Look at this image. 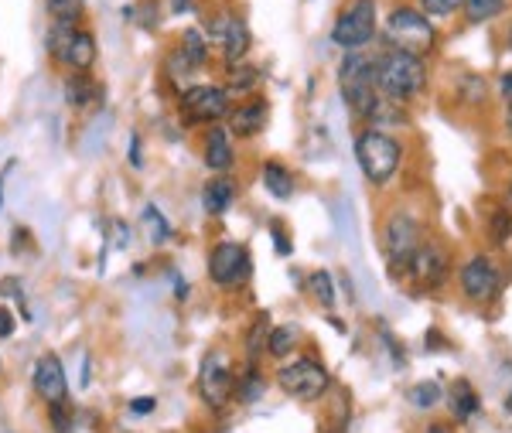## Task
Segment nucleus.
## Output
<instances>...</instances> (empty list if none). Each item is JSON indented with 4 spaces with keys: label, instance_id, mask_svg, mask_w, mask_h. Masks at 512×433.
Returning a JSON list of instances; mask_svg holds the SVG:
<instances>
[{
    "label": "nucleus",
    "instance_id": "a878e982",
    "mask_svg": "<svg viewBox=\"0 0 512 433\" xmlns=\"http://www.w3.org/2000/svg\"><path fill=\"white\" fill-rule=\"evenodd\" d=\"M407 396H410V403H414L417 410H434V406L441 403L444 389H441V382H437V379H424V382H417Z\"/></svg>",
    "mask_w": 512,
    "mask_h": 433
},
{
    "label": "nucleus",
    "instance_id": "412c9836",
    "mask_svg": "<svg viewBox=\"0 0 512 433\" xmlns=\"http://www.w3.org/2000/svg\"><path fill=\"white\" fill-rule=\"evenodd\" d=\"M181 55L188 58V65H192L195 72H202L212 55V45H209V38H205V31L185 28V35H181Z\"/></svg>",
    "mask_w": 512,
    "mask_h": 433
},
{
    "label": "nucleus",
    "instance_id": "6ab92c4d",
    "mask_svg": "<svg viewBox=\"0 0 512 433\" xmlns=\"http://www.w3.org/2000/svg\"><path fill=\"white\" fill-rule=\"evenodd\" d=\"M260 181H263V188L270 191L274 198H280V202H287V198L297 191V181H294V174L284 168L280 161H267L260 168Z\"/></svg>",
    "mask_w": 512,
    "mask_h": 433
},
{
    "label": "nucleus",
    "instance_id": "c85d7f7f",
    "mask_svg": "<svg viewBox=\"0 0 512 433\" xmlns=\"http://www.w3.org/2000/svg\"><path fill=\"white\" fill-rule=\"evenodd\" d=\"M45 11L52 21H76L82 24V14H86V4L82 0H45Z\"/></svg>",
    "mask_w": 512,
    "mask_h": 433
},
{
    "label": "nucleus",
    "instance_id": "c9c22d12",
    "mask_svg": "<svg viewBox=\"0 0 512 433\" xmlns=\"http://www.w3.org/2000/svg\"><path fill=\"white\" fill-rule=\"evenodd\" d=\"M14 335V314L0 304V338H11Z\"/></svg>",
    "mask_w": 512,
    "mask_h": 433
},
{
    "label": "nucleus",
    "instance_id": "423d86ee",
    "mask_svg": "<svg viewBox=\"0 0 512 433\" xmlns=\"http://www.w3.org/2000/svg\"><path fill=\"white\" fill-rule=\"evenodd\" d=\"M376 28V0H349L332 24V41L342 52H355V48H366L376 38Z\"/></svg>",
    "mask_w": 512,
    "mask_h": 433
},
{
    "label": "nucleus",
    "instance_id": "9b49d317",
    "mask_svg": "<svg viewBox=\"0 0 512 433\" xmlns=\"http://www.w3.org/2000/svg\"><path fill=\"white\" fill-rule=\"evenodd\" d=\"M198 396L205 406L222 410L229 399L236 396V376L229 369V355L226 352H209L202 358V369H198Z\"/></svg>",
    "mask_w": 512,
    "mask_h": 433
},
{
    "label": "nucleus",
    "instance_id": "393cba45",
    "mask_svg": "<svg viewBox=\"0 0 512 433\" xmlns=\"http://www.w3.org/2000/svg\"><path fill=\"white\" fill-rule=\"evenodd\" d=\"M256 82H260V72L253 69V65L239 62V65H229V96H246L256 89Z\"/></svg>",
    "mask_w": 512,
    "mask_h": 433
},
{
    "label": "nucleus",
    "instance_id": "f257e3e1",
    "mask_svg": "<svg viewBox=\"0 0 512 433\" xmlns=\"http://www.w3.org/2000/svg\"><path fill=\"white\" fill-rule=\"evenodd\" d=\"M376 86L390 103H410L427 89V62L414 52L390 48V52L376 55Z\"/></svg>",
    "mask_w": 512,
    "mask_h": 433
},
{
    "label": "nucleus",
    "instance_id": "1a4fd4ad",
    "mask_svg": "<svg viewBox=\"0 0 512 433\" xmlns=\"http://www.w3.org/2000/svg\"><path fill=\"white\" fill-rule=\"evenodd\" d=\"M181 113L188 116V123H209V127H216V123L229 120V113H233V96H229L226 86H212V82L188 86L181 93Z\"/></svg>",
    "mask_w": 512,
    "mask_h": 433
},
{
    "label": "nucleus",
    "instance_id": "f03ea898",
    "mask_svg": "<svg viewBox=\"0 0 512 433\" xmlns=\"http://www.w3.org/2000/svg\"><path fill=\"white\" fill-rule=\"evenodd\" d=\"M338 89H342L345 106L359 120H369L376 106L383 103V93L376 86V55H369L366 48L345 52V58L338 62Z\"/></svg>",
    "mask_w": 512,
    "mask_h": 433
},
{
    "label": "nucleus",
    "instance_id": "58836bf2",
    "mask_svg": "<svg viewBox=\"0 0 512 433\" xmlns=\"http://www.w3.org/2000/svg\"><path fill=\"white\" fill-rule=\"evenodd\" d=\"M130 164H134V168H144V164H140V137L134 133V140H130Z\"/></svg>",
    "mask_w": 512,
    "mask_h": 433
},
{
    "label": "nucleus",
    "instance_id": "20e7f679",
    "mask_svg": "<svg viewBox=\"0 0 512 433\" xmlns=\"http://www.w3.org/2000/svg\"><path fill=\"white\" fill-rule=\"evenodd\" d=\"M355 161H359L362 174H366L373 185H386V181H393V174L400 171L403 147L393 133H386L379 127H366L355 137Z\"/></svg>",
    "mask_w": 512,
    "mask_h": 433
},
{
    "label": "nucleus",
    "instance_id": "37998d69",
    "mask_svg": "<svg viewBox=\"0 0 512 433\" xmlns=\"http://www.w3.org/2000/svg\"><path fill=\"white\" fill-rule=\"evenodd\" d=\"M427 433H448V430H444V427H431V430H427Z\"/></svg>",
    "mask_w": 512,
    "mask_h": 433
},
{
    "label": "nucleus",
    "instance_id": "2eb2a0df",
    "mask_svg": "<svg viewBox=\"0 0 512 433\" xmlns=\"http://www.w3.org/2000/svg\"><path fill=\"white\" fill-rule=\"evenodd\" d=\"M62 93H65V103H69L76 113H93L103 106V99H106L103 82L93 79L89 72H69Z\"/></svg>",
    "mask_w": 512,
    "mask_h": 433
},
{
    "label": "nucleus",
    "instance_id": "5701e85b",
    "mask_svg": "<svg viewBox=\"0 0 512 433\" xmlns=\"http://www.w3.org/2000/svg\"><path fill=\"white\" fill-rule=\"evenodd\" d=\"M509 7V0H465L461 14H465L468 24H489L495 18H502Z\"/></svg>",
    "mask_w": 512,
    "mask_h": 433
},
{
    "label": "nucleus",
    "instance_id": "2f4dec72",
    "mask_svg": "<svg viewBox=\"0 0 512 433\" xmlns=\"http://www.w3.org/2000/svg\"><path fill=\"white\" fill-rule=\"evenodd\" d=\"M489 232H492V243L495 246H502L512 236V212H509V208H499V212L492 215V219H489Z\"/></svg>",
    "mask_w": 512,
    "mask_h": 433
},
{
    "label": "nucleus",
    "instance_id": "a211bd4d",
    "mask_svg": "<svg viewBox=\"0 0 512 433\" xmlns=\"http://www.w3.org/2000/svg\"><path fill=\"white\" fill-rule=\"evenodd\" d=\"M267 99H250V103H239L233 106V113H229V133L239 140H250L256 137L263 127H267Z\"/></svg>",
    "mask_w": 512,
    "mask_h": 433
},
{
    "label": "nucleus",
    "instance_id": "ddd939ff",
    "mask_svg": "<svg viewBox=\"0 0 512 433\" xmlns=\"http://www.w3.org/2000/svg\"><path fill=\"white\" fill-rule=\"evenodd\" d=\"M253 273V260H250V249L243 243H219L209 253V280L216 283L222 290H233L243 287Z\"/></svg>",
    "mask_w": 512,
    "mask_h": 433
},
{
    "label": "nucleus",
    "instance_id": "9d476101",
    "mask_svg": "<svg viewBox=\"0 0 512 433\" xmlns=\"http://www.w3.org/2000/svg\"><path fill=\"white\" fill-rule=\"evenodd\" d=\"M458 283H461V290H465L468 301L489 304V301H495V297L502 294V266L495 263L492 256L475 253V256H468V260L461 263Z\"/></svg>",
    "mask_w": 512,
    "mask_h": 433
},
{
    "label": "nucleus",
    "instance_id": "b1692460",
    "mask_svg": "<svg viewBox=\"0 0 512 433\" xmlns=\"http://www.w3.org/2000/svg\"><path fill=\"white\" fill-rule=\"evenodd\" d=\"M297 341H301V328L297 324H277V328H270L267 352L270 358H287L297 348Z\"/></svg>",
    "mask_w": 512,
    "mask_h": 433
},
{
    "label": "nucleus",
    "instance_id": "c756f323",
    "mask_svg": "<svg viewBox=\"0 0 512 433\" xmlns=\"http://www.w3.org/2000/svg\"><path fill=\"white\" fill-rule=\"evenodd\" d=\"M263 389H267V382H263V376H260V372H256V365L250 362V369H246V376L236 382V396H239V403H256Z\"/></svg>",
    "mask_w": 512,
    "mask_h": 433
},
{
    "label": "nucleus",
    "instance_id": "0eeeda50",
    "mask_svg": "<svg viewBox=\"0 0 512 433\" xmlns=\"http://www.w3.org/2000/svg\"><path fill=\"white\" fill-rule=\"evenodd\" d=\"M328 382H332L328 369L311 362V358H294V362L280 365V372H277V386L284 389L287 396L301 399V403H315V399L325 396Z\"/></svg>",
    "mask_w": 512,
    "mask_h": 433
},
{
    "label": "nucleus",
    "instance_id": "4468645a",
    "mask_svg": "<svg viewBox=\"0 0 512 433\" xmlns=\"http://www.w3.org/2000/svg\"><path fill=\"white\" fill-rule=\"evenodd\" d=\"M420 246V226L410 212H393L383 226V253L393 270H407L410 256Z\"/></svg>",
    "mask_w": 512,
    "mask_h": 433
},
{
    "label": "nucleus",
    "instance_id": "e433bc0d",
    "mask_svg": "<svg viewBox=\"0 0 512 433\" xmlns=\"http://www.w3.org/2000/svg\"><path fill=\"white\" fill-rule=\"evenodd\" d=\"M499 93H502V99H506V103H512V69L499 76Z\"/></svg>",
    "mask_w": 512,
    "mask_h": 433
},
{
    "label": "nucleus",
    "instance_id": "c03bdc74",
    "mask_svg": "<svg viewBox=\"0 0 512 433\" xmlns=\"http://www.w3.org/2000/svg\"><path fill=\"white\" fill-rule=\"evenodd\" d=\"M506 410L512 413V393H509V399H506Z\"/></svg>",
    "mask_w": 512,
    "mask_h": 433
},
{
    "label": "nucleus",
    "instance_id": "7ed1b4c3",
    "mask_svg": "<svg viewBox=\"0 0 512 433\" xmlns=\"http://www.w3.org/2000/svg\"><path fill=\"white\" fill-rule=\"evenodd\" d=\"M48 55H52L55 65L69 72H89L96 65V35L89 28H82L76 21H52L48 28Z\"/></svg>",
    "mask_w": 512,
    "mask_h": 433
},
{
    "label": "nucleus",
    "instance_id": "f8f14e48",
    "mask_svg": "<svg viewBox=\"0 0 512 433\" xmlns=\"http://www.w3.org/2000/svg\"><path fill=\"white\" fill-rule=\"evenodd\" d=\"M205 38H209L212 48H219L226 65L246 62V52L253 45L250 28H246V21L239 14H219V18H212L205 24Z\"/></svg>",
    "mask_w": 512,
    "mask_h": 433
},
{
    "label": "nucleus",
    "instance_id": "dca6fc26",
    "mask_svg": "<svg viewBox=\"0 0 512 433\" xmlns=\"http://www.w3.org/2000/svg\"><path fill=\"white\" fill-rule=\"evenodd\" d=\"M202 161L209 171L216 174H229L236 168V151H233V133L229 127H209L205 130V144H202Z\"/></svg>",
    "mask_w": 512,
    "mask_h": 433
},
{
    "label": "nucleus",
    "instance_id": "4be33fe9",
    "mask_svg": "<svg viewBox=\"0 0 512 433\" xmlns=\"http://www.w3.org/2000/svg\"><path fill=\"white\" fill-rule=\"evenodd\" d=\"M478 406H482V403H478V393L472 389V382H468V379L454 382V386H451V416H454V420L468 423L478 413Z\"/></svg>",
    "mask_w": 512,
    "mask_h": 433
},
{
    "label": "nucleus",
    "instance_id": "79ce46f5",
    "mask_svg": "<svg viewBox=\"0 0 512 433\" xmlns=\"http://www.w3.org/2000/svg\"><path fill=\"white\" fill-rule=\"evenodd\" d=\"M506 48L512 52V21H509V28H506Z\"/></svg>",
    "mask_w": 512,
    "mask_h": 433
},
{
    "label": "nucleus",
    "instance_id": "f704fd0d",
    "mask_svg": "<svg viewBox=\"0 0 512 433\" xmlns=\"http://www.w3.org/2000/svg\"><path fill=\"white\" fill-rule=\"evenodd\" d=\"M52 423L59 433H69V413H65V403H52Z\"/></svg>",
    "mask_w": 512,
    "mask_h": 433
},
{
    "label": "nucleus",
    "instance_id": "cd10ccee",
    "mask_svg": "<svg viewBox=\"0 0 512 433\" xmlns=\"http://www.w3.org/2000/svg\"><path fill=\"white\" fill-rule=\"evenodd\" d=\"M308 287H311V294H315V301L325 307V311H332V307H335V280H332V273H328V270L311 273Z\"/></svg>",
    "mask_w": 512,
    "mask_h": 433
},
{
    "label": "nucleus",
    "instance_id": "aec40b11",
    "mask_svg": "<svg viewBox=\"0 0 512 433\" xmlns=\"http://www.w3.org/2000/svg\"><path fill=\"white\" fill-rule=\"evenodd\" d=\"M233 198H236V185L226 178V174L212 178L209 185L202 188V205H205V212H209V215H222L229 205H233Z\"/></svg>",
    "mask_w": 512,
    "mask_h": 433
},
{
    "label": "nucleus",
    "instance_id": "bb28decb",
    "mask_svg": "<svg viewBox=\"0 0 512 433\" xmlns=\"http://www.w3.org/2000/svg\"><path fill=\"white\" fill-rule=\"evenodd\" d=\"M267 341H270V314H256L250 338H246V352H250V362L260 358V352H267Z\"/></svg>",
    "mask_w": 512,
    "mask_h": 433
},
{
    "label": "nucleus",
    "instance_id": "6e6552de",
    "mask_svg": "<svg viewBox=\"0 0 512 433\" xmlns=\"http://www.w3.org/2000/svg\"><path fill=\"white\" fill-rule=\"evenodd\" d=\"M407 273L410 280L417 283L420 290H437L444 287V283L451 280V253L444 243H437V239H420V246L414 249V256H410L407 263Z\"/></svg>",
    "mask_w": 512,
    "mask_h": 433
},
{
    "label": "nucleus",
    "instance_id": "72a5a7b5",
    "mask_svg": "<svg viewBox=\"0 0 512 433\" xmlns=\"http://www.w3.org/2000/svg\"><path fill=\"white\" fill-rule=\"evenodd\" d=\"M154 406H158V399H151V396H137V399H130L127 410H130V413H137V416H147V413L154 410Z\"/></svg>",
    "mask_w": 512,
    "mask_h": 433
},
{
    "label": "nucleus",
    "instance_id": "473e14b6",
    "mask_svg": "<svg viewBox=\"0 0 512 433\" xmlns=\"http://www.w3.org/2000/svg\"><path fill=\"white\" fill-rule=\"evenodd\" d=\"M0 294L4 297H14V301L21 304V311L28 314V307H24V290H21V283L14 280V277H7V280H0Z\"/></svg>",
    "mask_w": 512,
    "mask_h": 433
},
{
    "label": "nucleus",
    "instance_id": "ea45409f",
    "mask_svg": "<svg viewBox=\"0 0 512 433\" xmlns=\"http://www.w3.org/2000/svg\"><path fill=\"white\" fill-rule=\"evenodd\" d=\"M171 11H175V14H181V11H192V0H175V4H171Z\"/></svg>",
    "mask_w": 512,
    "mask_h": 433
},
{
    "label": "nucleus",
    "instance_id": "f3484780",
    "mask_svg": "<svg viewBox=\"0 0 512 433\" xmlns=\"http://www.w3.org/2000/svg\"><path fill=\"white\" fill-rule=\"evenodd\" d=\"M35 389L38 396L45 399L48 406L52 403H65L69 396V382H65V369L59 362V355H41L35 365Z\"/></svg>",
    "mask_w": 512,
    "mask_h": 433
},
{
    "label": "nucleus",
    "instance_id": "a18cd8bd",
    "mask_svg": "<svg viewBox=\"0 0 512 433\" xmlns=\"http://www.w3.org/2000/svg\"><path fill=\"white\" fill-rule=\"evenodd\" d=\"M509 198H512V181H509Z\"/></svg>",
    "mask_w": 512,
    "mask_h": 433
},
{
    "label": "nucleus",
    "instance_id": "a19ab883",
    "mask_svg": "<svg viewBox=\"0 0 512 433\" xmlns=\"http://www.w3.org/2000/svg\"><path fill=\"white\" fill-rule=\"evenodd\" d=\"M506 130L512 133V103H506Z\"/></svg>",
    "mask_w": 512,
    "mask_h": 433
},
{
    "label": "nucleus",
    "instance_id": "4c0bfd02",
    "mask_svg": "<svg viewBox=\"0 0 512 433\" xmlns=\"http://www.w3.org/2000/svg\"><path fill=\"white\" fill-rule=\"evenodd\" d=\"M270 232H274V239H277V253H280V256H287V253H291V243H287L284 229H280V226H274V229H270Z\"/></svg>",
    "mask_w": 512,
    "mask_h": 433
},
{
    "label": "nucleus",
    "instance_id": "39448f33",
    "mask_svg": "<svg viewBox=\"0 0 512 433\" xmlns=\"http://www.w3.org/2000/svg\"><path fill=\"white\" fill-rule=\"evenodd\" d=\"M383 31H386V38L393 41V48L414 52L420 58H424V52H431L434 41H437L434 21L427 18L420 7H393V11L386 14Z\"/></svg>",
    "mask_w": 512,
    "mask_h": 433
},
{
    "label": "nucleus",
    "instance_id": "7c9ffc66",
    "mask_svg": "<svg viewBox=\"0 0 512 433\" xmlns=\"http://www.w3.org/2000/svg\"><path fill=\"white\" fill-rule=\"evenodd\" d=\"M461 7H465V0H420V11H424L431 21L454 18V14H458Z\"/></svg>",
    "mask_w": 512,
    "mask_h": 433
}]
</instances>
